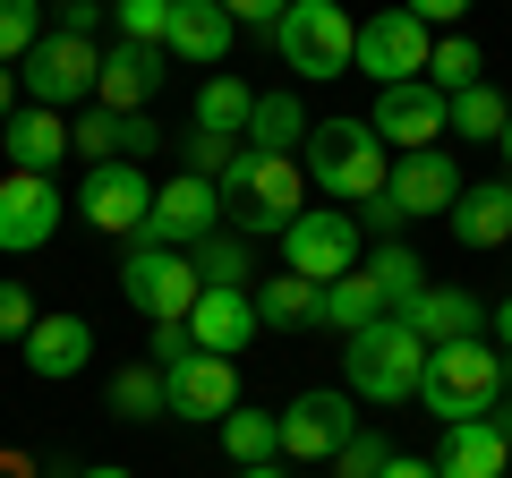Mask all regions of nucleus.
<instances>
[{"instance_id": "44", "label": "nucleus", "mask_w": 512, "mask_h": 478, "mask_svg": "<svg viewBox=\"0 0 512 478\" xmlns=\"http://www.w3.org/2000/svg\"><path fill=\"white\" fill-rule=\"evenodd\" d=\"M188 350H197V342H188V325H154V368H180Z\"/></svg>"}, {"instance_id": "5", "label": "nucleus", "mask_w": 512, "mask_h": 478, "mask_svg": "<svg viewBox=\"0 0 512 478\" xmlns=\"http://www.w3.org/2000/svg\"><path fill=\"white\" fill-rule=\"evenodd\" d=\"M274 52L291 77H350V52H359V18H350L342 0H291L274 18Z\"/></svg>"}, {"instance_id": "47", "label": "nucleus", "mask_w": 512, "mask_h": 478, "mask_svg": "<svg viewBox=\"0 0 512 478\" xmlns=\"http://www.w3.org/2000/svg\"><path fill=\"white\" fill-rule=\"evenodd\" d=\"M0 478H35V453H18V444H9V453H0Z\"/></svg>"}, {"instance_id": "13", "label": "nucleus", "mask_w": 512, "mask_h": 478, "mask_svg": "<svg viewBox=\"0 0 512 478\" xmlns=\"http://www.w3.org/2000/svg\"><path fill=\"white\" fill-rule=\"evenodd\" d=\"M163 402H171V419L222 427L239 410V368H231V359H214V350H188L180 368H163Z\"/></svg>"}, {"instance_id": "9", "label": "nucleus", "mask_w": 512, "mask_h": 478, "mask_svg": "<svg viewBox=\"0 0 512 478\" xmlns=\"http://www.w3.org/2000/svg\"><path fill=\"white\" fill-rule=\"evenodd\" d=\"M94 69H103V52H94L86 35H52V26H43V43L18 60V94L43 103V111H69V103L94 94Z\"/></svg>"}, {"instance_id": "17", "label": "nucleus", "mask_w": 512, "mask_h": 478, "mask_svg": "<svg viewBox=\"0 0 512 478\" xmlns=\"http://www.w3.org/2000/svg\"><path fill=\"white\" fill-rule=\"evenodd\" d=\"M26 376H43V385H69V376H86L94 359V325L86 316H35V333L18 342Z\"/></svg>"}, {"instance_id": "35", "label": "nucleus", "mask_w": 512, "mask_h": 478, "mask_svg": "<svg viewBox=\"0 0 512 478\" xmlns=\"http://www.w3.org/2000/svg\"><path fill=\"white\" fill-rule=\"evenodd\" d=\"M120 146H128V111H86V120L69 129V154H86V171L120 163Z\"/></svg>"}, {"instance_id": "26", "label": "nucleus", "mask_w": 512, "mask_h": 478, "mask_svg": "<svg viewBox=\"0 0 512 478\" xmlns=\"http://www.w3.org/2000/svg\"><path fill=\"white\" fill-rule=\"evenodd\" d=\"M504 120H512V103L487 86V77H478V86H461L453 103H444V137H461V146H495V137H504Z\"/></svg>"}, {"instance_id": "48", "label": "nucleus", "mask_w": 512, "mask_h": 478, "mask_svg": "<svg viewBox=\"0 0 512 478\" xmlns=\"http://www.w3.org/2000/svg\"><path fill=\"white\" fill-rule=\"evenodd\" d=\"M487 325H495V342H512V299H504V308H487Z\"/></svg>"}, {"instance_id": "39", "label": "nucleus", "mask_w": 512, "mask_h": 478, "mask_svg": "<svg viewBox=\"0 0 512 478\" xmlns=\"http://www.w3.org/2000/svg\"><path fill=\"white\" fill-rule=\"evenodd\" d=\"M231 137H214V129H188V171H197V180H222V171H231Z\"/></svg>"}, {"instance_id": "45", "label": "nucleus", "mask_w": 512, "mask_h": 478, "mask_svg": "<svg viewBox=\"0 0 512 478\" xmlns=\"http://www.w3.org/2000/svg\"><path fill=\"white\" fill-rule=\"evenodd\" d=\"M222 9H231V26H274L291 0H222Z\"/></svg>"}, {"instance_id": "18", "label": "nucleus", "mask_w": 512, "mask_h": 478, "mask_svg": "<svg viewBox=\"0 0 512 478\" xmlns=\"http://www.w3.org/2000/svg\"><path fill=\"white\" fill-rule=\"evenodd\" d=\"M384 197L402 205L410 222H419V214H453V197H461L453 154H444V146H427V154H393V180H384Z\"/></svg>"}, {"instance_id": "2", "label": "nucleus", "mask_w": 512, "mask_h": 478, "mask_svg": "<svg viewBox=\"0 0 512 478\" xmlns=\"http://www.w3.org/2000/svg\"><path fill=\"white\" fill-rule=\"evenodd\" d=\"M299 171H308V188L325 205H367L384 197V180H393V154H384V137L367 129V120H308V137H299Z\"/></svg>"}, {"instance_id": "42", "label": "nucleus", "mask_w": 512, "mask_h": 478, "mask_svg": "<svg viewBox=\"0 0 512 478\" xmlns=\"http://www.w3.org/2000/svg\"><path fill=\"white\" fill-rule=\"evenodd\" d=\"M402 9L427 26V35H436V26H461V18H470V0H402Z\"/></svg>"}, {"instance_id": "23", "label": "nucleus", "mask_w": 512, "mask_h": 478, "mask_svg": "<svg viewBox=\"0 0 512 478\" xmlns=\"http://www.w3.org/2000/svg\"><path fill=\"white\" fill-rule=\"evenodd\" d=\"M444 222L461 248H512V180H470Z\"/></svg>"}, {"instance_id": "16", "label": "nucleus", "mask_w": 512, "mask_h": 478, "mask_svg": "<svg viewBox=\"0 0 512 478\" xmlns=\"http://www.w3.org/2000/svg\"><path fill=\"white\" fill-rule=\"evenodd\" d=\"M60 231V188L43 171H9L0 180V257H26Z\"/></svg>"}, {"instance_id": "34", "label": "nucleus", "mask_w": 512, "mask_h": 478, "mask_svg": "<svg viewBox=\"0 0 512 478\" xmlns=\"http://www.w3.org/2000/svg\"><path fill=\"white\" fill-rule=\"evenodd\" d=\"M478 77H487L478 43H470V35H436V52H427V86L453 103V94H461V86H478Z\"/></svg>"}, {"instance_id": "7", "label": "nucleus", "mask_w": 512, "mask_h": 478, "mask_svg": "<svg viewBox=\"0 0 512 478\" xmlns=\"http://www.w3.org/2000/svg\"><path fill=\"white\" fill-rule=\"evenodd\" d=\"M197 265H188V248H128V265H120V299L137 316H154V325H188V308H197Z\"/></svg>"}, {"instance_id": "28", "label": "nucleus", "mask_w": 512, "mask_h": 478, "mask_svg": "<svg viewBox=\"0 0 512 478\" xmlns=\"http://www.w3.org/2000/svg\"><path fill=\"white\" fill-rule=\"evenodd\" d=\"M103 410H111V419H128V427L163 419V410H171L163 402V368H154V359H128V368L103 385Z\"/></svg>"}, {"instance_id": "52", "label": "nucleus", "mask_w": 512, "mask_h": 478, "mask_svg": "<svg viewBox=\"0 0 512 478\" xmlns=\"http://www.w3.org/2000/svg\"><path fill=\"white\" fill-rule=\"evenodd\" d=\"M239 478H291V470H274V461H256V470H239Z\"/></svg>"}, {"instance_id": "43", "label": "nucleus", "mask_w": 512, "mask_h": 478, "mask_svg": "<svg viewBox=\"0 0 512 478\" xmlns=\"http://www.w3.org/2000/svg\"><path fill=\"white\" fill-rule=\"evenodd\" d=\"M402 222H410V214H402L393 197H367V205H359V231H376V239H393Z\"/></svg>"}, {"instance_id": "50", "label": "nucleus", "mask_w": 512, "mask_h": 478, "mask_svg": "<svg viewBox=\"0 0 512 478\" xmlns=\"http://www.w3.org/2000/svg\"><path fill=\"white\" fill-rule=\"evenodd\" d=\"M69 478H137V470H111V461H86V470H69Z\"/></svg>"}, {"instance_id": "29", "label": "nucleus", "mask_w": 512, "mask_h": 478, "mask_svg": "<svg viewBox=\"0 0 512 478\" xmlns=\"http://www.w3.org/2000/svg\"><path fill=\"white\" fill-rule=\"evenodd\" d=\"M359 274H367V282H376V291H384V308H393V316H402V308H410V299H419V291H427V265H419V257H410L402 239H376V257H367V265H359Z\"/></svg>"}, {"instance_id": "3", "label": "nucleus", "mask_w": 512, "mask_h": 478, "mask_svg": "<svg viewBox=\"0 0 512 478\" xmlns=\"http://www.w3.org/2000/svg\"><path fill=\"white\" fill-rule=\"evenodd\" d=\"M419 402L436 410L444 427L487 419V410L504 402V350L495 342H436L427 350V376H419Z\"/></svg>"}, {"instance_id": "51", "label": "nucleus", "mask_w": 512, "mask_h": 478, "mask_svg": "<svg viewBox=\"0 0 512 478\" xmlns=\"http://www.w3.org/2000/svg\"><path fill=\"white\" fill-rule=\"evenodd\" d=\"M9 111H18V77L0 69V120H9Z\"/></svg>"}, {"instance_id": "11", "label": "nucleus", "mask_w": 512, "mask_h": 478, "mask_svg": "<svg viewBox=\"0 0 512 478\" xmlns=\"http://www.w3.org/2000/svg\"><path fill=\"white\" fill-rule=\"evenodd\" d=\"M222 231V188L197 180V171H180L171 188H154V214H146V248H197V239Z\"/></svg>"}, {"instance_id": "24", "label": "nucleus", "mask_w": 512, "mask_h": 478, "mask_svg": "<svg viewBox=\"0 0 512 478\" xmlns=\"http://www.w3.org/2000/svg\"><path fill=\"white\" fill-rule=\"evenodd\" d=\"M504 470H512V444L495 436L487 419L444 427V444H436V478H504Z\"/></svg>"}, {"instance_id": "30", "label": "nucleus", "mask_w": 512, "mask_h": 478, "mask_svg": "<svg viewBox=\"0 0 512 478\" xmlns=\"http://www.w3.org/2000/svg\"><path fill=\"white\" fill-rule=\"evenodd\" d=\"M248 111H256V86H239V77H205L197 86V129H214V137H248Z\"/></svg>"}, {"instance_id": "20", "label": "nucleus", "mask_w": 512, "mask_h": 478, "mask_svg": "<svg viewBox=\"0 0 512 478\" xmlns=\"http://www.w3.org/2000/svg\"><path fill=\"white\" fill-rule=\"evenodd\" d=\"M402 325L419 333L427 350H436V342H478V333H487V308H478L461 282H427V291L402 308Z\"/></svg>"}, {"instance_id": "27", "label": "nucleus", "mask_w": 512, "mask_h": 478, "mask_svg": "<svg viewBox=\"0 0 512 478\" xmlns=\"http://www.w3.org/2000/svg\"><path fill=\"white\" fill-rule=\"evenodd\" d=\"M299 137H308V111H299V94H256L248 137H239V146H248V154H299Z\"/></svg>"}, {"instance_id": "53", "label": "nucleus", "mask_w": 512, "mask_h": 478, "mask_svg": "<svg viewBox=\"0 0 512 478\" xmlns=\"http://www.w3.org/2000/svg\"><path fill=\"white\" fill-rule=\"evenodd\" d=\"M495 146H504V180H512V120H504V137H495Z\"/></svg>"}, {"instance_id": "46", "label": "nucleus", "mask_w": 512, "mask_h": 478, "mask_svg": "<svg viewBox=\"0 0 512 478\" xmlns=\"http://www.w3.org/2000/svg\"><path fill=\"white\" fill-rule=\"evenodd\" d=\"M376 478H436V461H419V453H393Z\"/></svg>"}, {"instance_id": "14", "label": "nucleus", "mask_w": 512, "mask_h": 478, "mask_svg": "<svg viewBox=\"0 0 512 478\" xmlns=\"http://www.w3.org/2000/svg\"><path fill=\"white\" fill-rule=\"evenodd\" d=\"M350 436H359L350 393H299V402L282 410V461H333Z\"/></svg>"}, {"instance_id": "8", "label": "nucleus", "mask_w": 512, "mask_h": 478, "mask_svg": "<svg viewBox=\"0 0 512 478\" xmlns=\"http://www.w3.org/2000/svg\"><path fill=\"white\" fill-rule=\"evenodd\" d=\"M427 52H436V35H427L410 9H376V18H359L350 77H376V94L384 86H410V77H427Z\"/></svg>"}, {"instance_id": "37", "label": "nucleus", "mask_w": 512, "mask_h": 478, "mask_svg": "<svg viewBox=\"0 0 512 478\" xmlns=\"http://www.w3.org/2000/svg\"><path fill=\"white\" fill-rule=\"evenodd\" d=\"M120 9V35L128 43H163L171 35V0H111Z\"/></svg>"}, {"instance_id": "49", "label": "nucleus", "mask_w": 512, "mask_h": 478, "mask_svg": "<svg viewBox=\"0 0 512 478\" xmlns=\"http://www.w3.org/2000/svg\"><path fill=\"white\" fill-rule=\"evenodd\" d=\"M487 427H495V436L512 444V402H495V410H487Z\"/></svg>"}, {"instance_id": "36", "label": "nucleus", "mask_w": 512, "mask_h": 478, "mask_svg": "<svg viewBox=\"0 0 512 478\" xmlns=\"http://www.w3.org/2000/svg\"><path fill=\"white\" fill-rule=\"evenodd\" d=\"M43 43V0H0V69Z\"/></svg>"}, {"instance_id": "4", "label": "nucleus", "mask_w": 512, "mask_h": 478, "mask_svg": "<svg viewBox=\"0 0 512 478\" xmlns=\"http://www.w3.org/2000/svg\"><path fill=\"white\" fill-rule=\"evenodd\" d=\"M350 359V402H419V376H427V342L402 325V316H376L367 333H350L342 342Z\"/></svg>"}, {"instance_id": "21", "label": "nucleus", "mask_w": 512, "mask_h": 478, "mask_svg": "<svg viewBox=\"0 0 512 478\" xmlns=\"http://www.w3.org/2000/svg\"><path fill=\"white\" fill-rule=\"evenodd\" d=\"M188 342L214 350V359H239L256 342V291H197L188 308Z\"/></svg>"}, {"instance_id": "33", "label": "nucleus", "mask_w": 512, "mask_h": 478, "mask_svg": "<svg viewBox=\"0 0 512 478\" xmlns=\"http://www.w3.org/2000/svg\"><path fill=\"white\" fill-rule=\"evenodd\" d=\"M188 265H197L205 291H248V239H239V231L197 239V248H188Z\"/></svg>"}, {"instance_id": "22", "label": "nucleus", "mask_w": 512, "mask_h": 478, "mask_svg": "<svg viewBox=\"0 0 512 478\" xmlns=\"http://www.w3.org/2000/svg\"><path fill=\"white\" fill-rule=\"evenodd\" d=\"M0 146H9V171H43V180H52L60 154H69V120L43 111V103H26V111L0 120Z\"/></svg>"}, {"instance_id": "54", "label": "nucleus", "mask_w": 512, "mask_h": 478, "mask_svg": "<svg viewBox=\"0 0 512 478\" xmlns=\"http://www.w3.org/2000/svg\"><path fill=\"white\" fill-rule=\"evenodd\" d=\"M504 393H512V359H504Z\"/></svg>"}, {"instance_id": "40", "label": "nucleus", "mask_w": 512, "mask_h": 478, "mask_svg": "<svg viewBox=\"0 0 512 478\" xmlns=\"http://www.w3.org/2000/svg\"><path fill=\"white\" fill-rule=\"evenodd\" d=\"M35 333V299H26V282H0V342H26Z\"/></svg>"}, {"instance_id": "38", "label": "nucleus", "mask_w": 512, "mask_h": 478, "mask_svg": "<svg viewBox=\"0 0 512 478\" xmlns=\"http://www.w3.org/2000/svg\"><path fill=\"white\" fill-rule=\"evenodd\" d=\"M384 461H393V444H376V436H367V427H359V436H350L342 453H333V478H376Z\"/></svg>"}, {"instance_id": "6", "label": "nucleus", "mask_w": 512, "mask_h": 478, "mask_svg": "<svg viewBox=\"0 0 512 478\" xmlns=\"http://www.w3.org/2000/svg\"><path fill=\"white\" fill-rule=\"evenodd\" d=\"M359 214H342V205H308V214L282 231V274H308L316 291L342 274H359Z\"/></svg>"}, {"instance_id": "1", "label": "nucleus", "mask_w": 512, "mask_h": 478, "mask_svg": "<svg viewBox=\"0 0 512 478\" xmlns=\"http://www.w3.org/2000/svg\"><path fill=\"white\" fill-rule=\"evenodd\" d=\"M222 231L239 239H282L299 214H308V171H299V154H231V171H222Z\"/></svg>"}, {"instance_id": "12", "label": "nucleus", "mask_w": 512, "mask_h": 478, "mask_svg": "<svg viewBox=\"0 0 512 478\" xmlns=\"http://www.w3.org/2000/svg\"><path fill=\"white\" fill-rule=\"evenodd\" d=\"M367 129L384 137V154H427V146H444V94L427 86V77L384 86L376 111H367Z\"/></svg>"}, {"instance_id": "19", "label": "nucleus", "mask_w": 512, "mask_h": 478, "mask_svg": "<svg viewBox=\"0 0 512 478\" xmlns=\"http://www.w3.org/2000/svg\"><path fill=\"white\" fill-rule=\"evenodd\" d=\"M231 9L222 0H171V35H163V52L171 60H188V69H222L231 60Z\"/></svg>"}, {"instance_id": "10", "label": "nucleus", "mask_w": 512, "mask_h": 478, "mask_svg": "<svg viewBox=\"0 0 512 478\" xmlns=\"http://www.w3.org/2000/svg\"><path fill=\"white\" fill-rule=\"evenodd\" d=\"M77 214H86L103 239H137L146 214H154V180L137 163H94L86 188H77Z\"/></svg>"}, {"instance_id": "15", "label": "nucleus", "mask_w": 512, "mask_h": 478, "mask_svg": "<svg viewBox=\"0 0 512 478\" xmlns=\"http://www.w3.org/2000/svg\"><path fill=\"white\" fill-rule=\"evenodd\" d=\"M171 77V52L163 43H111L103 52V69H94V111H146L154 103V86Z\"/></svg>"}, {"instance_id": "41", "label": "nucleus", "mask_w": 512, "mask_h": 478, "mask_svg": "<svg viewBox=\"0 0 512 478\" xmlns=\"http://www.w3.org/2000/svg\"><path fill=\"white\" fill-rule=\"evenodd\" d=\"M94 26H103V0H52V35H86L94 43Z\"/></svg>"}, {"instance_id": "31", "label": "nucleus", "mask_w": 512, "mask_h": 478, "mask_svg": "<svg viewBox=\"0 0 512 478\" xmlns=\"http://www.w3.org/2000/svg\"><path fill=\"white\" fill-rule=\"evenodd\" d=\"M222 453H231L239 470L274 461L282 453V410H231V419H222Z\"/></svg>"}, {"instance_id": "25", "label": "nucleus", "mask_w": 512, "mask_h": 478, "mask_svg": "<svg viewBox=\"0 0 512 478\" xmlns=\"http://www.w3.org/2000/svg\"><path fill=\"white\" fill-rule=\"evenodd\" d=\"M256 325H274V333L325 325V291H316L308 274H265V282H256Z\"/></svg>"}, {"instance_id": "32", "label": "nucleus", "mask_w": 512, "mask_h": 478, "mask_svg": "<svg viewBox=\"0 0 512 478\" xmlns=\"http://www.w3.org/2000/svg\"><path fill=\"white\" fill-rule=\"evenodd\" d=\"M376 316H393V308H384V291H376L367 274H342V282H325V325H333V333H367Z\"/></svg>"}]
</instances>
